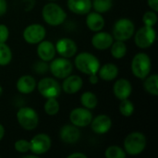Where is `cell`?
<instances>
[{
    "mask_svg": "<svg viewBox=\"0 0 158 158\" xmlns=\"http://www.w3.org/2000/svg\"><path fill=\"white\" fill-rule=\"evenodd\" d=\"M143 87L145 91L154 96L158 95V75L157 74H152L148 75L144 79Z\"/></svg>",
    "mask_w": 158,
    "mask_h": 158,
    "instance_id": "obj_24",
    "label": "cell"
},
{
    "mask_svg": "<svg viewBox=\"0 0 158 158\" xmlns=\"http://www.w3.org/2000/svg\"><path fill=\"white\" fill-rule=\"evenodd\" d=\"M113 93L118 100H124L131 96L132 93V86L130 81L126 79L118 80L113 86Z\"/></svg>",
    "mask_w": 158,
    "mask_h": 158,
    "instance_id": "obj_19",
    "label": "cell"
},
{
    "mask_svg": "<svg viewBox=\"0 0 158 158\" xmlns=\"http://www.w3.org/2000/svg\"><path fill=\"white\" fill-rule=\"evenodd\" d=\"M44 20L50 26H59L67 19L65 10L56 3H48L44 6L42 10Z\"/></svg>",
    "mask_w": 158,
    "mask_h": 158,
    "instance_id": "obj_2",
    "label": "cell"
},
{
    "mask_svg": "<svg viewBox=\"0 0 158 158\" xmlns=\"http://www.w3.org/2000/svg\"><path fill=\"white\" fill-rule=\"evenodd\" d=\"M2 94H3V88H2V86L0 85V97L2 96Z\"/></svg>",
    "mask_w": 158,
    "mask_h": 158,
    "instance_id": "obj_42",
    "label": "cell"
},
{
    "mask_svg": "<svg viewBox=\"0 0 158 158\" xmlns=\"http://www.w3.org/2000/svg\"><path fill=\"white\" fill-rule=\"evenodd\" d=\"M14 148L15 150L18 152V153H20V154H26L27 152L30 151L31 149V144H30V142L27 141V140H18L15 142L14 143Z\"/></svg>",
    "mask_w": 158,
    "mask_h": 158,
    "instance_id": "obj_33",
    "label": "cell"
},
{
    "mask_svg": "<svg viewBox=\"0 0 158 158\" xmlns=\"http://www.w3.org/2000/svg\"><path fill=\"white\" fill-rule=\"evenodd\" d=\"M99 81V78H98V75L97 73L96 74H92V75H89V81L90 83L92 84H96Z\"/></svg>",
    "mask_w": 158,
    "mask_h": 158,
    "instance_id": "obj_38",
    "label": "cell"
},
{
    "mask_svg": "<svg viewBox=\"0 0 158 158\" xmlns=\"http://www.w3.org/2000/svg\"><path fill=\"white\" fill-rule=\"evenodd\" d=\"M36 81L31 75H23L17 81L16 87L20 94H30L36 88Z\"/></svg>",
    "mask_w": 158,
    "mask_h": 158,
    "instance_id": "obj_20",
    "label": "cell"
},
{
    "mask_svg": "<svg viewBox=\"0 0 158 158\" xmlns=\"http://www.w3.org/2000/svg\"><path fill=\"white\" fill-rule=\"evenodd\" d=\"M44 109L48 116H56L59 112L60 106L56 98L51 97V98H47V100L45 101Z\"/></svg>",
    "mask_w": 158,
    "mask_h": 158,
    "instance_id": "obj_27",
    "label": "cell"
},
{
    "mask_svg": "<svg viewBox=\"0 0 158 158\" xmlns=\"http://www.w3.org/2000/svg\"><path fill=\"white\" fill-rule=\"evenodd\" d=\"M16 117L19 126L25 131H33L39 124V116L37 112L29 106L19 108Z\"/></svg>",
    "mask_w": 158,
    "mask_h": 158,
    "instance_id": "obj_5",
    "label": "cell"
},
{
    "mask_svg": "<svg viewBox=\"0 0 158 158\" xmlns=\"http://www.w3.org/2000/svg\"><path fill=\"white\" fill-rule=\"evenodd\" d=\"M12 60V51L6 43H0V66H6Z\"/></svg>",
    "mask_w": 158,
    "mask_h": 158,
    "instance_id": "obj_29",
    "label": "cell"
},
{
    "mask_svg": "<svg viewBox=\"0 0 158 158\" xmlns=\"http://www.w3.org/2000/svg\"><path fill=\"white\" fill-rule=\"evenodd\" d=\"M146 137L143 133L134 131L128 134L124 140V151L130 156H138L142 154L146 147Z\"/></svg>",
    "mask_w": 158,
    "mask_h": 158,
    "instance_id": "obj_3",
    "label": "cell"
},
{
    "mask_svg": "<svg viewBox=\"0 0 158 158\" xmlns=\"http://www.w3.org/2000/svg\"><path fill=\"white\" fill-rule=\"evenodd\" d=\"M97 74L99 75L98 77L100 79H102L103 81H111L115 80L118 77V68L115 64L107 63V64H105L104 66L99 68V70H98Z\"/></svg>",
    "mask_w": 158,
    "mask_h": 158,
    "instance_id": "obj_23",
    "label": "cell"
},
{
    "mask_svg": "<svg viewBox=\"0 0 158 158\" xmlns=\"http://www.w3.org/2000/svg\"><path fill=\"white\" fill-rule=\"evenodd\" d=\"M38 157V156H36V155H34V154H32V155H25L23 158H37Z\"/></svg>",
    "mask_w": 158,
    "mask_h": 158,
    "instance_id": "obj_41",
    "label": "cell"
},
{
    "mask_svg": "<svg viewBox=\"0 0 158 158\" xmlns=\"http://www.w3.org/2000/svg\"><path fill=\"white\" fill-rule=\"evenodd\" d=\"M36 52L39 58L45 62H50L52 59L55 58L56 54L55 44L50 41H44V40H43L38 44Z\"/></svg>",
    "mask_w": 158,
    "mask_h": 158,
    "instance_id": "obj_17",
    "label": "cell"
},
{
    "mask_svg": "<svg viewBox=\"0 0 158 158\" xmlns=\"http://www.w3.org/2000/svg\"><path fill=\"white\" fill-rule=\"evenodd\" d=\"M110 52L114 58L116 59L123 58L127 54V45L125 42L118 41V40L113 42V44L110 46Z\"/></svg>",
    "mask_w": 158,
    "mask_h": 158,
    "instance_id": "obj_25",
    "label": "cell"
},
{
    "mask_svg": "<svg viewBox=\"0 0 158 158\" xmlns=\"http://www.w3.org/2000/svg\"><path fill=\"white\" fill-rule=\"evenodd\" d=\"M113 42V35L106 31H96V33L92 37V44L97 50H106L110 48Z\"/></svg>",
    "mask_w": 158,
    "mask_h": 158,
    "instance_id": "obj_15",
    "label": "cell"
},
{
    "mask_svg": "<svg viewBox=\"0 0 158 158\" xmlns=\"http://www.w3.org/2000/svg\"><path fill=\"white\" fill-rule=\"evenodd\" d=\"M93 119V114L90 109L85 107L74 108L69 114V120L71 124L78 128H83L91 124Z\"/></svg>",
    "mask_w": 158,
    "mask_h": 158,
    "instance_id": "obj_12",
    "label": "cell"
},
{
    "mask_svg": "<svg viewBox=\"0 0 158 158\" xmlns=\"http://www.w3.org/2000/svg\"><path fill=\"white\" fill-rule=\"evenodd\" d=\"M59 137L65 143H75L81 138V131L73 124L65 125L59 131Z\"/></svg>",
    "mask_w": 158,
    "mask_h": 158,
    "instance_id": "obj_16",
    "label": "cell"
},
{
    "mask_svg": "<svg viewBox=\"0 0 158 158\" xmlns=\"http://www.w3.org/2000/svg\"><path fill=\"white\" fill-rule=\"evenodd\" d=\"M135 32V25L134 23L127 18L119 19L116 21L113 27V37L118 41H127L131 39Z\"/></svg>",
    "mask_w": 158,
    "mask_h": 158,
    "instance_id": "obj_6",
    "label": "cell"
},
{
    "mask_svg": "<svg viewBox=\"0 0 158 158\" xmlns=\"http://www.w3.org/2000/svg\"><path fill=\"white\" fill-rule=\"evenodd\" d=\"M5 136V128L2 124H0V141L4 138Z\"/></svg>",
    "mask_w": 158,
    "mask_h": 158,
    "instance_id": "obj_40",
    "label": "cell"
},
{
    "mask_svg": "<svg viewBox=\"0 0 158 158\" xmlns=\"http://www.w3.org/2000/svg\"><path fill=\"white\" fill-rule=\"evenodd\" d=\"M56 51L62 57L70 58L77 54L78 45L70 38H61L56 44Z\"/></svg>",
    "mask_w": 158,
    "mask_h": 158,
    "instance_id": "obj_13",
    "label": "cell"
},
{
    "mask_svg": "<svg viewBox=\"0 0 158 158\" xmlns=\"http://www.w3.org/2000/svg\"><path fill=\"white\" fill-rule=\"evenodd\" d=\"M74 63L77 69L88 76L96 74L101 67L99 59L89 52H82L77 55Z\"/></svg>",
    "mask_w": 158,
    "mask_h": 158,
    "instance_id": "obj_1",
    "label": "cell"
},
{
    "mask_svg": "<svg viewBox=\"0 0 158 158\" xmlns=\"http://www.w3.org/2000/svg\"><path fill=\"white\" fill-rule=\"evenodd\" d=\"M118 110H119V113L123 117L129 118V117L132 116V114L134 113L135 108H134V105L132 104V102L130 101L127 98V99H124V100L120 101V104H119V106H118Z\"/></svg>",
    "mask_w": 158,
    "mask_h": 158,
    "instance_id": "obj_30",
    "label": "cell"
},
{
    "mask_svg": "<svg viewBox=\"0 0 158 158\" xmlns=\"http://www.w3.org/2000/svg\"><path fill=\"white\" fill-rule=\"evenodd\" d=\"M68 158H87V156L83 153H73L69 155Z\"/></svg>",
    "mask_w": 158,
    "mask_h": 158,
    "instance_id": "obj_39",
    "label": "cell"
},
{
    "mask_svg": "<svg viewBox=\"0 0 158 158\" xmlns=\"http://www.w3.org/2000/svg\"><path fill=\"white\" fill-rule=\"evenodd\" d=\"M143 22L144 23L145 26L149 27H154L156 22H157V15L156 12L154 10L147 11L143 14Z\"/></svg>",
    "mask_w": 158,
    "mask_h": 158,
    "instance_id": "obj_32",
    "label": "cell"
},
{
    "mask_svg": "<svg viewBox=\"0 0 158 158\" xmlns=\"http://www.w3.org/2000/svg\"><path fill=\"white\" fill-rule=\"evenodd\" d=\"M81 104L87 109H94L98 104L97 96L92 92H85L81 96Z\"/></svg>",
    "mask_w": 158,
    "mask_h": 158,
    "instance_id": "obj_26",
    "label": "cell"
},
{
    "mask_svg": "<svg viewBox=\"0 0 158 158\" xmlns=\"http://www.w3.org/2000/svg\"><path fill=\"white\" fill-rule=\"evenodd\" d=\"M156 39V32L154 27L143 26L140 28L134 36L135 44L141 49H147L151 47Z\"/></svg>",
    "mask_w": 158,
    "mask_h": 158,
    "instance_id": "obj_7",
    "label": "cell"
},
{
    "mask_svg": "<svg viewBox=\"0 0 158 158\" xmlns=\"http://www.w3.org/2000/svg\"><path fill=\"white\" fill-rule=\"evenodd\" d=\"M105 156L106 158H125L127 156V154L121 147L112 145L106 150Z\"/></svg>",
    "mask_w": 158,
    "mask_h": 158,
    "instance_id": "obj_31",
    "label": "cell"
},
{
    "mask_svg": "<svg viewBox=\"0 0 158 158\" xmlns=\"http://www.w3.org/2000/svg\"><path fill=\"white\" fill-rule=\"evenodd\" d=\"M7 9L6 0H0V17L5 15Z\"/></svg>",
    "mask_w": 158,
    "mask_h": 158,
    "instance_id": "obj_37",
    "label": "cell"
},
{
    "mask_svg": "<svg viewBox=\"0 0 158 158\" xmlns=\"http://www.w3.org/2000/svg\"><path fill=\"white\" fill-rule=\"evenodd\" d=\"M39 94L44 98L58 97L61 94V86L53 78H44L36 84Z\"/></svg>",
    "mask_w": 158,
    "mask_h": 158,
    "instance_id": "obj_8",
    "label": "cell"
},
{
    "mask_svg": "<svg viewBox=\"0 0 158 158\" xmlns=\"http://www.w3.org/2000/svg\"><path fill=\"white\" fill-rule=\"evenodd\" d=\"M151 69L152 61L147 54L138 53L133 56L131 61V71L136 78L144 80L150 74Z\"/></svg>",
    "mask_w": 158,
    "mask_h": 158,
    "instance_id": "obj_4",
    "label": "cell"
},
{
    "mask_svg": "<svg viewBox=\"0 0 158 158\" xmlns=\"http://www.w3.org/2000/svg\"><path fill=\"white\" fill-rule=\"evenodd\" d=\"M92 6L95 12L100 14L108 12L113 6V0H94L92 2Z\"/></svg>",
    "mask_w": 158,
    "mask_h": 158,
    "instance_id": "obj_28",
    "label": "cell"
},
{
    "mask_svg": "<svg viewBox=\"0 0 158 158\" xmlns=\"http://www.w3.org/2000/svg\"><path fill=\"white\" fill-rule=\"evenodd\" d=\"M68 7L72 13L85 15L92 9V0H68Z\"/></svg>",
    "mask_w": 158,
    "mask_h": 158,
    "instance_id": "obj_21",
    "label": "cell"
},
{
    "mask_svg": "<svg viewBox=\"0 0 158 158\" xmlns=\"http://www.w3.org/2000/svg\"><path fill=\"white\" fill-rule=\"evenodd\" d=\"M105 19L98 12H89L86 18V25L92 31H100L105 27Z\"/></svg>",
    "mask_w": 158,
    "mask_h": 158,
    "instance_id": "obj_22",
    "label": "cell"
},
{
    "mask_svg": "<svg viewBox=\"0 0 158 158\" xmlns=\"http://www.w3.org/2000/svg\"><path fill=\"white\" fill-rule=\"evenodd\" d=\"M33 69L34 71L39 73V74H44L48 70V65L46 64L45 61H37L34 65H33Z\"/></svg>",
    "mask_w": 158,
    "mask_h": 158,
    "instance_id": "obj_34",
    "label": "cell"
},
{
    "mask_svg": "<svg viewBox=\"0 0 158 158\" xmlns=\"http://www.w3.org/2000/svg\"><path fill=\"white\" fill-rule=\"evenodd\" d=\"M9 37V30L5 24H0V43H6Z\"/></svg>",
    "mask_w": 158,
    "mask_h": 158,
    "instance_id": "obj_35",
    "label": "cell"
},
{
    "mask_svg": "<svg viewBox=\"0 0 158 158\" xmlns=\"http://www.w3.org/2000/svg\"><path fill=\"white\" fill-rule=\"evenodd\" d=\"M83 81L78 75H69L64 79L62 89L68 94H75L82 88Z\"/></svg>",
    "mask_w": 158,
    "mask_h": 158,
    "instance_id": "obj_18",
    "label": "cell"
},
{
    "mask_svg": "<svg viewBox=\"0 0 158 158\" xmlns=\"http://www.w3.org/2000/svg\"><path fill=\"white\" fill-rule=\"evenodd\" d=\"M112 127V120L106 115H99L93 118L91 122L92 131L96 134H105L110 131Z\"/></svg>",
    "mask_w": 158,
    "mask_h": 158,
    "instance_id": "obj_14",
    "label": "cell"
},
{
    "mask_svg": "<svg viewBox=\"0 0 158 158\" xmlns=\"http://www.w3.org/2000/svg\"><path fill=\"white\" fill-rule=\"evenodd\" d=\"M147 4H148V6H149L152 10H154V11L157 12L158 0H147Z\"/></svg>",
    "mask_w": 158,
    "mask_h": 158,
    "instance_id": "obj_36",
    "label": "cell"
},
{
    "mask_svg": "<svg viewBox=\"0 0 158 158\" xmlns=\"http://www.w3.org/2000/svg\"><path fill=\"white\" fill-rule=\"evenodd\" d=\"M30 151L36 156H41L47 153L50 150L52 141L49 135L45 133H39L30 141Z\"/></svg>",
    "mask_w": 158,
    "mask_h": 158,
    "instance_id": "obj_11",
    "label": "cell"
},
{
    "mask_svg": "<svg viewBox=\"0 0 158 158\" xmlns=\"http://www.w3.org/2000/svg\"><path fill=\"white\" fill-rule=\"evenodd\" d=\"M50 62L51 63L48 68L53 76H55L57 79H65L66 77L70 75L73 70V65L69 60V58H54Z\"/></svg>",
    "mask_w": 158,
    "mask_h": 158,
    "instance_id": "obj_9",
    "label": "cell"
},
{
    "mask_svg": "<svg viewBox=\"0 0 158 158\" xmlns=\"http://www.w3.org/2000/svg\"><path fill=\"white\" fill-rule=\"evenodd\" d=\"M22 36L26 43L30 44H38L40 42L44 40L46 36V30L39 23L30 24L24 29Z\"/></svg>",
    "mask_w": 158,
    "mask_h": 158,
    "instance_id": "obj_10",
    "label": "cell"
}]
</instances>
